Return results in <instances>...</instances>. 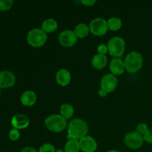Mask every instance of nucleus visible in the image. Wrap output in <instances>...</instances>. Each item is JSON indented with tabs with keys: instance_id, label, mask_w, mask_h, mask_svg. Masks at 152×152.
Segmentation results:
<instances>
[{
	"instance_id": "1",
	"label": "nucleus",
	"mask_w": 152,
	"mask_h": 152,
	"mask_svg": "<svg viewBox=\"0 0 152 152\" xmlns=\"http://www.w3.org/2000/svg\"><path fill=\"white\" fill-rule=\"evenodd\" d=\"M88 126L85 120L80 118L73 119L68 124V139L80 140L87 136Z\"/></svg>"
},
{
	"instance_id": "2",
	"label": "nucleus",
	"mask_w": 152,
	"mask_h": 152,
	"mask_svg": "<svg viewBox=\"0 0 152 152\" xmlns=\"http://www.w3.org/2000/svg\"><path fill=\"white\" fill-rule=\"evenodd\" d=\"M125 68L129 73H137L142 66L143 57L142 54L137 51H132L127 55L124 61Z\"/></svg>"
},
{
	"instance_id": "3",
	"label": "nucleus",
	"mask_w": 152,
	"mask_h": 152,
	"mask_svg": "<svg viewBox=\"0 0 152 152\" xmlns=\"http://www.w3.org/2000/svg\"><path fill=\"white\" fill-rule=\"evenodd\" d=\"M45 125L49 131L55 133L63 132L68 126L67 120L59 114H52L45 120Z\"/></svg>"
},
{
	"instance_id": "4",
	"label": "nucleus",
	"mask_w": 152,
	"mask_h": 152,
	"mask_svg": "<svg viewBox=\"0 0 152 152\" xmlns=\"http://www.w3.org/2000/svg\"><path fill=\"white\" fill-rule=\"evenodd\" d=\"M47 34L42 28H34L28 32L27 41L31 46L34 48H40L47 42Z\"/></svg>"
},
{
	"instance_id": "5",
	"label": "nucleus",
	"mask_w": 152,
	"mask_h": 152,
	"mask_svg": "<svg viewBox=\"0 0 152 152\" xmlns=\"http://www.w3.org/2000/svg\"><path fill=\"white\" fill-rule=\"evenodd\" d=\"M108 52L114 58H120L124 53L126 50V42L122 37H112L107 45Z\"/></svg>"
},
{
	"instance_id": "6",
	"label": "nucleus",
	"mask_w": 152,
	"mask_h": 152,
	"mask_svg": "<svg viewBox=\"0 0 152 152\" xmlns=\"http://www.w3.org/2000/svg\"><path fill=\"white\" fill-rule=\"evenodd\" d=\"M90 32L94 36H103L108 31V22L102 18L94 19L89 24Z\"/></svg>"
},
{
	"instance_id": "7",
	"label": "nucleus",
	"mask_w": 152,
	"mask_h": 152,
	"mask_svg": "<svg viewBox=\"0 0 152 152\" xmlns=\"http://www.w3.org/2000/svg\"><path fill=\"white\" fill-rule=\"evenodd\" d=\"M143 137L137 132H129L125 136L124 142L126 145L132 149H139L143 145Z\"/></svg>"
},
{
	"instance_id": "8",
	"label": "nucleus",
	"mask_w": 152,
	"mask_h": 152,
	"mask_svg": "<svg viewBox=\"0 0 152 152\" xmlns=\"http://www.w3.org/2000/svg\"><path fill=\"white\" fill-rule=\"evenodd\" d=\"M118 80L112 74H107L102 77L100 80L101 89L105 91L107 93H111L117 87Z\"/></svg>"
},
{
	"instance_id": "9",
	"label": "nucleus",
	"mask_w": 152,
	"mask_h": 152,
	"mask_svg": "<svg viewBox=\"0 0 152 152\" xmlns=\"http://www.w3.org/2000/svg\"><path fill=\"white\" fill-rule=\"evenodd\" d=\"M78 38L74 34V31H62L59 35V42L61 45L65 48L73 47L77 42Z\"/></svg>"
},
{
	"instance_id": "10",
	"label": "nucleus",
	"mask_w": 152,
	"mask_h": 152,
	"mask_svg": "<svg viewBox=\"0 0 152 152\" xmlns=\"http://www.w3.org/2000/svg\"><path fill=\"white\" fill-rule=\"evenodd\" d=\"M80 150L83 152H94L97 148L96 140L91 136H86L79 140Z\"/></svg>"
},
{
	"instance_id": "11",
	"label": "nucleus",
	"mask_w": 152,
	"mask_h": 152,
	"mask_svg": "<svg viewBox=\"0 0 152 152\" xmlns=\"http://www.w3.org/2000/svg\"><path fill=\"white\" fill-rule=\"evenodd\" d=\"M16 77L8 71H0V88H10L15 84Z\"/></svg>"
},
{
	"instance_id": "12",
	"label": "nucleus",
	"mask_w": 152,
	"mask_h": 152,
	"mask_svg": "<svg viewBox=\"0 0 152 152\" xmlns=\"http://www.w3.org/2000/svg\"><path fill=\"white\" fill-rule=\"evenodd\" d=\"M11 125L14 129H26L30 125V120L28 117L25 114H16L13 117L11 120Z\"/></svg>"
},
{
	"instance_id": "13",
	"label": "nucleus",
	"mask_w": 152,
	"mask_h": 152,
	"mask_svg": "<svg viewBox=\"0 0 152 152\" xmlns=\"http://www.w3.org/2000/svg\"><path fill=\"white\" fill-rule=\"evenodd\" d=\"M109 68L111 74H114V76L121 75L124 73L126 69L124 62L120 58H114L110 62Z\"/></svg>"
},
{
	"instance_id": "14",
	"label": "nucleus",
	"mask_w": 152,
	"mask_h": 152,
	"mask_svg": "<svg viewBox=\"0 0 152 152\" xmlns=\"http://www.w3.org/2000/svg\"><path fill=\"white\" fill-rule=\"evenodd\" d=\"M71 80V73L67 69L62 68L59 70L56 74V81L61 86H66Z\"/></svg>"
},
{
	"instance_id": "15",
	"label": "nucleus",
	"mask_w": 152,
	"mask_h": 152,
	"mask_svg": "<svg viewBox=\"0 0 152 152\" xmlns=\"http://www.w3.org/2000/svg\"><path fill=\"white\" fill-rule=\"evenodd\" d=\"M20 101L25 106H32L37 102V94L32 91H26L21 95Z\"/></svg>"
},
{
	"instance_id": "16",
	"label": "nucleus",
	"mask_w": 152,
	"mask_h": 152,
	"mask_svg": "<svg viewBox=\"0 0 152 152\" xmlns=\"http://www.w3.org/2000/svg\"><path fill=\"white\" fill-rule=\"evenodd\" d=\"M107 62H108L107 56L105 55L99 54V53L94 55L91 60V64L94 68L98 70L102 69V68H105L107 65Z\"/></svg>"
},
{
	"instance_id": "17",
	"label": "nucleus",
	"mask_w": 152,
	"mask_h": 152,
	"mask_svg": "<svg viewBox=\"0 0 152 152\" xmlns=\"http://www.w3.org/2000/svg\"><path fill=\"white\" fill-rule=\"evenodd\" d=\"M58 28V23L55 19H47L42 22V29L48 34V33H52L56 31Z\"/></svg>"
},
{
	"instance_id": "18",
	"label": "nucleus",
	"mask_w": 152,
	"mask_h": 152,
	"mask_svg": "<svg viewBox=\"0 0 152 152\" xmlns=\"http://www.w3.org/2000/svg\"><path fill=\"white\" fill-rule=\"evenodd\" d=\"M74 34L77 38H85L87 37L90 32L89 26L85 23H80L75 27L74 31Z\"/></svg>"
},
{
	"instance_id": "19",
	"label": "nucleus",
	"mask_w": 152,
	"mask_h": 152,
	"mask_svg": "<svg viewBox=\"0 0 152 152\" xmlns=\"http://www.w3.org/2000/svg\"><path fill=\"white\" fill-rule=\"evenodd\" d=\"M74 112V107L72 106V105L71 104L65 103L62 105L60 108V113L61 115L65 119V120H68L70 119L73 116Z\"/></svg>"
},
{
	"instance_id": "20",
	"label": "nucleus",
	"mask_w": 152,
	"mask_h": 152,
	"mask_svg": "<svg viewBox=\"0 0 152 152\" xmlns=\"http://www.w3.org/2000/svg\"><path fill=\"white\" fill-rule=\"evenodd\" d=\"M80 142L77 140H69L65 145V152H79Z\"/></svg>"
},
{
	"instance_id": "21",
	"label": "nucleus",
	"mask_w": 152,
	"mask_h": 152,
	"mask_svg": "<svg viewBox=\"0 0 152 152\" xmlns=\"http://www.w3.org/2000/svg\"><path fill=\"white\" fill-rule=\"evenodd\" d=\"M108 22V28L111 31H118L122 27V21L118 17H111L107 21Z\"/></svg>"
},
{
	"instance_id": "22",
	"label": "nucleus",
	"mask_w": 152,
	"mask_h": 152,
	"mask_svg": "<svg viewBox=\"0 0 152 152\" xmlns=\"http://www.w3.org/2000/svg\"><path fill=\"white\" fill-rule=\"evenodd\" d=\"M13 1L12 0H0V10H7L11 8Z\"/></svg>"
},
{
	"instance_id": "23",
	"label": "nucleus",
	"mask_w": 152,
	"mask_h": 152,
	"mask_svg": "<svg viewBox=\"0 0 152 152\" xmlns=\"http://www.w3.org/2000/svg\"><path fill=\"white\" fill-rule=\"evenodd\" d=\"M148 128L147 126V125L145 123H140L137 126V129H136V132L137 133H139L140 134L142 135V137L146 134V132H148Z\"/></svg>"
},
{
	"instance_id": "24",
	"label": "nucleus",
	"mask_w": 152,
	"mask_h": 152,
	"mask_svg": "<svg viewBox=\"0 0 152 152\" xmlns=\"http://www.w3.org/2000/svg\"><path fill=\"white\" fill-rule=\"evenodd\" d=\"M39 152H56V149L52 144L45 143L40 147Z\"/></svg>"
},
{
	"instance_id": "25",
	"label": "nucleus",
	"mask_w": 152,
	"mask_h": 152,
	"mask_svg": "<svg viewBox=\"0 0 152 152\" xmlns=\"http://www.w3.org/2000/svg\"><path fill=\"white\" fill-rule=\"evenodd\" d=\"M19 137H20V133H19L18 129H13L10 131V132H9V138H10V140L13 141H16L17 140H19Z\"/></svg>"
},
{
	"instance_id": "26",
	"label": "nucleus",
	"mask_w": 152,
	"mask_h": 152,
	"mask_svg": "<svg viewBox=\"0 0 152 152\" xmlns=\"http://www.w3.org/2000/svg\"><path fill=\"white\" fill-rule=\"evenodd\" d=\"M143 139L148 143L152 144V129H148V132L143 136Z\"/></svg>"
},
{
	"instance_id": "27",
	"label": "nucleus",
	"mask_w": 152,
	"mask_h": 152,
	"mask_svg": "<svg viewBox=\"0 0 152 152\" xmlns=\"http://www.w3.org/2000/svg\"><path fill=\"white\" fill-rule=\"evenodd\" d=\"M97 52L99 54L102 55H105L106 53L108 52V48H107V45L104 44H101L98 46L97 48Z\"/></svg>"
},
{
	"instance_id": "28",
	"label": "nucleus",
	"mask_w": 152,
	"mask_h": 152,
	"mask_svg": "<svg viewBox=\"0 0 152 152\" xmlns=\"http://www.w3.org/2000/svg\"><path fill=\"white\" fill-rule=\"evenodd\" d=\"M81 2L82 4H85L86 6H92L95 4L96 1H95V0H82Z\"/></svg>"
},
{
	"instance_id": "29",
	"label": "nucleus",
	"mask_w": 152,
	"mask_h": 152,
	"mask_svg": "<svg viewBox=\"0 0 152 152\" xmlns=\"http://www.w3.org/2000/svg\"><path fill=\"white\" fill-rule=\"evenodd\" d=\"M21 152H38L35 148H32V147H26V148H23Z\"/></svg>"
},
{
	"instance_id": "30",
	"label": "nucleus",
	"mask_w": 152,
	"mask_h": 152,
	"mask_svg": "<svg viewBox=\"0 0 152 152\" xmlns=\"http://www.w3.org/2000/svg\"><path fill=\"white\" fill-rule=\"evenodd\" d=\"M98 93H99V96H102V97H105V96H106L107 95H108V93H107L105 91L102 90V89H100V90L99 91V92H98Z\"/></svg>"
},
{
	"instance_id": "31",
	"label": "nucleus",
	"mask_w": 152,
	"mask_h": 152,
	"mask_svg": "<svg viewBox=\"0 0 152 152\" xmlns=\"http://www.w3.org/2000/svg\"><path fill=\"white\" fill-rule=\"evenodd\" d=\"M56 152H65V151H63V150L62 149H57L56 150Z\"/></svg>"
},
{
	"instance_id": "32",
	"label": "nucleus",
	"mask_w": 152,
	"mask_h": 152,
	"mask_svg": "<svg viewBox=\"0 0 152 152\" xmlns=\"http://www.w3.org/2000/svg\"><path fill=\"white\" fill-rule=\"evenodd\" d=\"M107 152H120L119 151H116V150H111V151H108Z\"/></svg>"
},
{
	"instance_id": "33",
	"label": "nucleus",
	"mask_w": 152,
	"mask_h": 152,
	"mask_svg": "<svg viewBox=\"0 0 152 152\" xmlns=\"http://www.w3.org/2000/svg\"><path fill=\"white\" fill-rule=\"evenodd\" d=\"M0 92H1V89H0Z\"/></svg>"
}]
</instances>
